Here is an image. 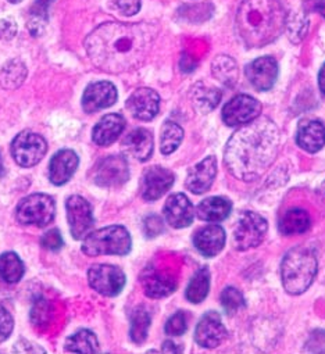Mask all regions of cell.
Returning <instances> with one entry per match:
<instances>
[{"label": "cell", "mask_w": 325, "mask_h": 354, "mask_svg": "<svg viewBox=\"0 0 325 354\" xmlns=\"http://www.w3.org/2000/svg\"><path fill=\"white\" fill-rule=\"evenodd\" d=\"M157 28L147 23H104L85 39L91 62L110 74L139 68L157 37Z\"/></svg>", "instance_id": "1"}, {"label": "cell", "mask_w": 325, "mask_h": 354, "mask_svg": "<svg viewBox=\"0 0 325 354\" xmlns=\"http://www.w3.org/2000/svg\"><path fill=\"white\" fill-rule=\"evenodd\" d=\"M279 149V131L274 121L261 117L246 124L228 140L224 162L238 180L254 181L271 167Z\"/></svg>", "instance_id": "2"}, {"label": "cell", "mask_w": 325, "mask_h": 354, "mask_svg": "<svg viewBox=\"0 0 325 354\" xmlns=\"http://www.w3.org/2000/svg\"><path fill=\"white\" fill-rule=\"evenodd\" d=\"M286 16L279 0H243L236 12V31L249 48H263L282 34Z\"/></svg>", "instance_id": "3"}, {"label": "cell", "mask_w": 325, "mask_h": 354, "mask_svg": "<svg viewBox=\"0 0 325 354\" xmlns=\"http://www.w3.org/2000/svg\"><path fill=\"white\" fill-rule=\"evenodd\" d=\"M317 257L313 250L299 246L286 253L281 264L284 289L290 295L306 292L317 275Z\"/></svg>", "instance_id": "4"}, {"label": "cell", "mask_w": 325, "mask_h": 354, "mask_svg": "<svg viewBox=\"0 0 325 354\" xmlns=\"http://www.w3.org/2000/svg\"><path fill=\"white\" fill-rule=\"evenodd\" d=\"M129 232L121 225H111L95 231L84 239L82 252L86 256H125L131 252Z\"/></svg>", "instance_id": "5"}, {"label": "cell", "mask_w": 325, "mask_h": 354, "mask_svg": "<svg viewBox=\"0 0 325 354\" xmlns=\"http://www.w3.org/2000/svg\"><path fill=\"white\" fill-rule=\"evenodd\" d=\"M56 216L55 199L45 194H34L24 198L16 210V218L23 225H49Z\"/></svg>", "instance_id": "6"}, {"label": "cell", "mask_w": 325, "mask_h": 354, "mask_svg": "<svg viewBox=\"0 0 325 354\" xmlns=\"http://www.w3.org/2000/svg\"><path fill=\"white\" fill-rule=\"evenodd\" d=\"M48 151L46 140L31 131L20 132L12 142V156L20 167L37 165Z\"/></svg>", "instance_id": "7"}, {"label": "cell", "mask_w": 325, "mask_h": 354, "mask_svg": "<svg viewBox=\"0 0 325 354\" xmlns=\"http://www.w3.org/2000/svg\"><path fill=\"white\" fill-rule=\"evenodd\" d=\"M92 181L102 188H117L129 178L128 162L122 156H107L93 167Z\"/></svg>", "instance_id": "8"}, {"label": "cell", "mask_w": 325, "mask_h": 354, "mask_svg": "<svg viewBox=\"0 0 325 354\" xmlns=\"http://www.w3.org/2000/svg\"><path fill=\"white\" fill-rule=\"evenodd\" d=\"M267 221L260 214L246 212L241 216L234 234L235 248L241 252L257 248L266 238Z\"/></svg>", "instance_id": "9"}, {"label": "cell", "mask_w": 325, "mask_h": 354, "mask_svg": "<svg viewBox=\"0 0 325 354\" xmlns=\"http://www.w3.org/2000/svg\"><path fill=\"white\" fill-rule=\"evenodd\" d=\"M88 281L92 289L103 296H117L125 286L127 278L121 268L111 264H95L88 271Z\"/></svg>", "instance_id": "10"}, {"label": "cell", "mask_w": 325, "mask_h": 354, "mask_svg": "<svg viewBox=\"0 0 325 354\" xmlns=\"http://www.w3.org/2000/svg\"><path fill=\"white\" fill-rule=\"evenodd\" d=\"M67 221L70 225V232L74 239H85L91 234L95 218L91 205L82 196H70L66 202Z\"/></svg>", "instance_id": "11"}, {"label": "cell", "mask_w": 325, "mask_h": 354, "mask_svg": "<svg viewBox=\"0 0 325 354\" xmlns=\"http://www.w3.org/2000/svg\"><path fill=\"white\" fill-rule=\"evenodd\" d=\"M261 113V104L249 95H238L232 97L223 109V121L228 127L246 125Z\"/></svg>", "instance_id": "12"}, {"label": "cell", "mask_w": 325, "mask_h": 354, "mask_svg": "<svg viewBox=\"0 0 325 354\" xmlns=\"http://www.w3.org/2000/svg\"><path fill=\"white\" fill-rule=\"evenodd\" d=\"M174 174L162 167H150L142 178V198L147 202L160 199L174 184Z\"/></svg>", "instance_id": "13"}, {"label": "cell", "mask_w": 325, "mask_h": 354, "mask_svg": "<svg viewBox=\"0 0 325 354\" xmlns=\"http://www.w3.org/2000/svg\"><path fill=\"white\" fill-rule=\"evenodd\" d=\"M227 337V329L223 324L221 315L216 311L205 314L195 330V340L205 348L219 347Z\"/></svg>", "instance_id": "14"}, {"label": "cell", "mask_w": 325, "mask_h": 354, "mask_svg": "<svg viewBox=\"0 0 325 354\" xmlns=\"http://www.w3.org/2000/svg\"><path fill=\"white\" fill-rule=\"evenodd\" d=\"M117 89L109 81H98L88 85L82 96V109L85 113L92 114L99 110L107 109L117 102Z\"/></svg>", "instance_id": "15"}, {"label": "cell", "mask_w": 325, "mask_h": 354, "mask_svg": "<svg viewBox=\"0 0 325 354\" xmlns=\"http://www.w3.org/2000/svg\"><path fill=\"white\" fill-rule=\"evenodd\" d=\"M128 111L140 121H151L160 110V96L150 88L136 89L127 100Z\"/></svg>", "instance_id": "16"}, {"label": "cell", "mask_w": 325, "mask_h": 354, "mask_svg": "<svg viewBox=\"0 0 325 354\" xmlns=\"http://www.w3.org/2000/svg\"><path fill=\"white\" fill-rule=\"evenodd\" d=\"M246 77L257 91H270L278 78L277 60L270 56H263L253 60L246 67Z\"/></svg>", "instance_id": "17"}, {"label": "cell", "mask_w": 325, "mask_h": 354, "mask_svg": "<svg viewBox=\"0 0 325 354\" xmlns=\"http://www.w3.org/2000/svg\"><path fill=\"white\" fill-rule=\"evenodd\" d=\"M216 174H217L216 157L213 156L206 157L205 160H202L194 168L189 169L185 185L195 195L205 194L212 188L216 178Z\"/></svg>", "instance_id": "18"}, {"label": "cell", "mask_w": 325, "mask_h": 354, "mask_svg": "<svg viewBox=\"0 0 325 354\" xmlns=\"http://www.w3.org/2000/svg\"><path fill=\"white\" fill-rule=\"evenodd\" d=\"M80 158L74 150L64 149L57 151L49 164V180L53 185L62 187L67 184L75 174Z\"/></svg>", "instance_id": "19"}, {"label": "cell", "mask_w": 325, "mask_h": 354, "mask_svg": "<svg viewBox=\"0 0 325 354\" xmlns=\"http://www.w3.org/2000/svg\"><path fill=\"white\" fill-rule=\"evenodd\" d=\"M162 212H165V217L167 223L173 228H178V230L189 227L195 217L194 206L184 194L171 195L167 199Z\"/></svg>", "instance_id": "20"}, {"label": "cell", "mask_w": 325, "mask_h": 354, "mask_svg": "<svg viewBox=\"0 0 325 354\" xmlns=\"http://www.w3.org/2000/svg\"><path fill=\"white\" fill-rule=\"evenodd\" d=\"M296 143L308 153H317L325 146V124L318 120H304L299 124Z\"/></svg>", "instance_id": "21"}, {"label": "cell", "mask_w": 325, "mask_h": 354, "mask_svg": "<svg viewBox=\"0 0 325 354\" xmlns=\"http://www.w3.org/2000/svg\"><path fill=\"white\" fill-rule=\"evenodd\" d=\"M194 245L205 257H214L225 246V231L216 224L207 225L195 234Z\"/></svg>", "instance_id": "22"}, {"label": "cell", "mask_w": 325, "mask_h": 354, "mask_svg": "<svg viewBox=\"0 0 325 354\" xmlns=\"http://www.w3.org/2000/svg\"><path fill=\"white\" fill-rule=\"evenodd\" d=\"M124 128L125 118L121 114H107L93 127L92 139L98 146H110L120 138Z\"/></svg>", "instance_id": "23"}, {"label": "cell", "mask_w": 325, "mask_h": 354, "mask_svg": "<svg viewBox=\"0 0 325 354\" xmlns=\"http://www.w3.org/2000/svg\"><path fill=\"white\" fill-rule=\"evenodd\" d=\"M122 146L127 154L139 161H146L153 154L154 139L150 131L145 128H136L125 136Z\"/></svg>", "instance_id": "24"}, {"label": "cell", "mask_w": 325, "mask_h": 354, "mask_svg": "<svg viewBox=\"0 0 325 354\" xmlns=\"http://www.w3.org/2000/svg\"><path fill=\"white\" fill-rule=\"evenodd\" d=\"M142 285L145 289V293L149 297L160 299L171 295L177 288V281L166 274L157 270H146L142 275Z\"/></svg>", "instance_id": "25"}, {"label": "cell", "mask_w": 325, "mask_h": 354, "mask_svg": "<svg viewBox=\"0 0 325 354\" xmlns=\"http://www.w3.org/2000/svg\"><path fill=\"white\" fill-rule=\"evenodd\" d=\"M232 210V203L227 198L213 196L205 199L196 210V214L201 220L207 223H220L224 221Z\"/></svg>", "instance_id": "26"}, {"label": "cell", "mask_w": 325, "mask_h": 354, "mask_svg": "<svg viewBox=\"0 0 325 354\" xmlns=\"http://www.w3.org/2000/svg\"><path fill=\"white\" fill-rule=\"evenodd\" d=\"M221 96H223V93L220 89L209 86L203 82L196 84L191 92L192 104H194L195 110L199 111L201 114H207V113L213 111L219 106Z\"/></svg>", "instance_id": "27"}, {"label": "cell", "mask_w": 325, "mask_h": 354, "mask_svg": "<svg viewBox=\"0 0 325 354\" xmlns=\"http://www.w3.org/2000/svg\"><path fill=\"white\" fill-rule=\"evenodd\" d=\"M311 225V218L308 213L303 209L295 207L288 210L279 221V232L285 236L300 235L308 231Z\"/></svg>", "instance_id": "28"}, {"label": "cell", "mask_w": 325, "mask_h": 354, "mask_svg": "<svg viewBox=\"0 0 325 354\" xmlns=\"http://www.w3.org/2000/svg\"><path fill=\"white\" fill-rule=\"evenodd\" d=\"M66 350L71 353H82V354H92V353H99V340L96 335L92 330L88 329H81L77 333L71 335L66 340Z\"/></svg>", "instance_id": "29"}, {"label": "cell", "mask_w": 325, "mask_h": 354, "mask_svg": "<svg viewBox=\"0 0 325 354\" xmlns=\"http://www.w3.org/2000/svg\"><path fill=\"white\" fill-rule=\"evenodd\" d=\"M24 263L16 253L6 252L0 254V279L8 283H17L24 277Z\"/></svg>", "instance_id": "30"}, {"label": "cell", "mask_w": 325, "mask_h": 354, "mask_svg": "<svg viewBox=\"0 0 325 354\" xmlns=\"http://www.w3.org/2000/svg\"><path fill=\"white\" fill-rule=\"evenodd\" d=\"M209 290H210V271L205 267V268H201L191 279L188 288H187V299L191 301V303H202L207 295H209Z\"/></svg>", "instance_id": "31"}, {"label": "cell", "mask_w": 325, "mask_h": 354, "mask_svg": "<svg viewBox=\"0 0 325 354\" xmlns=\"http://www.w3.org/2000/svg\"><path fill=\"white\" fill-rule=\"evenodd\" d=\"M213 75L225 86H232L238 81V67L232 57L217 56L212 64Z\"/></svg>", "instance_id": "32"}, {"label": "cell", "mask_w": 325, "mask_h": 354, "mask_svg": "<svg viewBox=\"0 0 325 354\" xmlns=\"http://www.w3.org/2000/svg\"><path fill=\"white\" fill-rule=\"evenodd\" d=\"M184 139V129L173 121H166L161 128L160 149L162 154L174 153Z\"/></svg>", "instance_id": "33"}, {"label": "cell", "mask_w": 325, "mask_h": 354, "mask_svg": "<svg viewBox=\"0 0 325 354\" xmlns=\"http://www.w3.org/2000/svg\"><path fill=\"white\" fill-rule=\"evenodd\" d=\"M150 326V314L145 307H138L131 315V329L129 336L133 343L140 344L146 340Z\"/></svg>", "instance_id": "34"}, {"label": "cell", "mask_w": 325, "mask_h": 354, "mask_svg": "<svg viewBox=\"0 0 325 354\" xmlns=\"http://www.w3.org/2000/svg\"><path fill=\"white\" fill-rule=\"evenodd\" d=\"M27 77V68L24 66V63H21L20 60H12L9 62L2 73H0V81H2L3 86L6 88H19L24 80Z\"/></svg>", "instance_id": "35"}, {"label": "cell", "mask_w": 325, "mask_h": 354, "mask_svg": "<svg viewBox=\"0 0 325 354\" xmlns=\"http://www.w3.org/2000/svg\"><path fill=\"white\" fill-rule=\"evenodd\" d=\"M285 30L288 32L289 39L293 44H299L304 39L308 31V17L307 13H292L286 16Z\"/></svg>", "instance_id": "36"}, {"label": "cell", "mask_w": 325, "mask_h": 354, "mask_svg": "<svg viewBox=\"0 0 325 354\" xmlns=\"http://www.w3.org/2000/svg\"><path fill=\"white\" fill-rule=\"evenodd\" d=\"M221 304H223L225 313L230 314V315L238 313L241 308H243L246 306L243 295L241 293V290H238L234 286H228L223 290Z\"/></svg>", "instance_id": "37"}, {"label": "cell", "mask_w": 325, "mask_h": 354, "mask_svg": "<svg viewBox=\"0 0 325 354\" xmlns=\"http://www.w3.org/2000/svg\"><path fill=\"white\" fill-rule=\"evenodd\" d=\"M187 329H188L187 315L183 311L176 313L166 324V333L171 336H181L187 332Z\"/></svg>", "instance_id": "38"}, {"label": "cell", "mask_w": 325, "mask_h": 354, "mask_svg": "<svg viewBox=\"0 0 325 354\" xmlns=\"http://www.w3.org/2000/svg\"><path fill=\"white\" fill-rule=\"evenodd\" d=\"M15 319L9 310L0 304V343H3L13 332Z\"/></svg>", "instance_id": "39"}, {"label": "cell", "mask_w": 325, "mask_h": 354, "mask_svg": "<svg viewBox=\"0 0 325 354\" xmlns=\"http://www.w3.org/2000/svg\"><path fill=\"white\" fill-rule=\"evenodd\" d=\"M143 232L147 238H156L165 232V223L158 216H149L143 221Z\"/></svg>", "instance_id": "40"}, {"label": "cell", "mask_w": 325, "mask_h": 354, "mask_svg": "<svg viewBox=\"0 0 325 354\" xmlns=\"http://www.w3.org/2000/svg\"><path fill=\"white\" fill-rule=\"evenodd\" d=\"M41 245L48 249V250H52V252H57L63 248L64 245V241H63V236L60 234V231L57 230H50L48 231L42 239H41Z\"/></svg>", "instance_id": "41"}, {"label": "cell", "mask_w": 325, "mask_h": 354, "mask_svg": "<svg viewBox=\"0 0 325 354\" xmlns=\"http://www.w3.org/2000/svg\"><path fill=\"white\" fill-rule=\"evenodd\" d=\"M113 3L121 15L131 17V16H135L136 13H139L140 6H142V0H113Z\"/></svg>", "instance_id": "42"}, {"label": "cell", "mask_w": 325, "mask_h": 354, "mask_svg": "<svg viewBox=\"0 0 325 354\" xmlns=\"http://www.w3.org/2000/svg\"><path fill=\"white\" fill-rule=\"evenodd\" d=\"M306 350L308 351H325V330H315L311 333Z\"/></svg>", "instance_id": "43"}, {"label": "cell", "mask_w": 325, "mask_h": 354, "mask_svg": "<svg viewBox=\"0 0 325 354\" xmlns=\"http://www.w3.org/2000/svg\"><path fill=\"white\" fill-rule=\"evenodd\" d=\"M49 310H48V304L45 301V299H41L35 303L34 308H32V314L31 318L37 322V325L46 322V315H48Z\"/></svg>", "instance_id": "44"}, {"label": "cell", "mask_w": 325, "mask_h": 354, "mask_svg": "<svg viewBox=\"0 0 325 354\" xmlns=\"http://www.w3.org/2000/svg\"><path fill=\"white\" fill-rule=\"evenodd\" d=\"M303 10L306 13H318L325 19V0H306L303 3Z\"/></svg>", "instance_id": "45"}, {"label": "cell", "mask_w": 325, "mask_h": 354, "mask_svg": "<svg viewBox=\"0 0 325 354\" xmlns=\"http://www.w3.org/2000/svg\"><path fill=\"white\" fill-rule=\"evenodd\" d=\"M52 2H53V0H37L35 6H34L32 10H31V15H32V16H38V17L46 19L48 6H49Z\"/></svg>", "instance_id": "46"}, {"label": "cell", "mask_w": 325, "mask_h": 354, "mask_svg": "<svg viewBox=\"0 0 325 354\" xmlns=\"http://www.w3.org/2000/svg\"><path fill=\"white\" fill-rule=\"evenodd\" d=\"M0 28H3V31H0V37L6 38H13L17 30L15 21H0Z\"/></svg>", "instance_id": "47"}, {"label": "cell", "mask_w": 325, "mask_h": 354, "mask_svg": "<svg viewBox=\"0 0 325 354\" xmlns=\"http://www.w3.org/2000/svg\"><path fill=\"white\" fill-rule=\"evenodd\" d=\"M162 351H171V353H180L183 351L181 347H177V344L174 342H165V344H162Z\"/></svg>", "instance_id": "48"}, {"label": "cell", "mask_w": 325, "mask_h": 354, "mask_svg": "<svg viewBox=\"0 0 325 354\" xmlns=\"http://www.w3.org/2000/svg\"><path fill=\"white\" fill-rule=\"evenodd\" d=\"M318 85L321 92L325 95V64L321 67L319 74H318Z\"/></svg>", "instance_id": "49"}, {"label": "cell", "mask_w": 325, "mask_h": 354, "mask_svg": "<svg viewBox=\"0 0 325 354\" xmlns=\"http://www.w3.org/2000/svg\"><path fill=\"white\" fill-rule=\"evenodd\" d=\"M5 172V167H3V158H2V154H0V176L3 175Z\"/></svg>", "instance_id": "50"}, {"label": "cell", "mask_w": 325, "mask_h": 354, "mask_svg": "<svg viewBox=\"0 0 325 354\" xmlns=\"http://www.w3.org/2000/svg\"><path fill=\"white\" fill-rule=\"evenodd\" d=\"M319 194L322 195V198L325 199V181L321 184V188H319Z\"/></svg>", "instance_id": "51"}, {"label": "cell", "mask_w": 325, "mask_h": 354, "mask_svg": "<svg viewBox=\"0 0 325 354\" xmlns=\"http://www.w3.org/2000/svg\"><path fill=\"white\" fill-rule=\"evenodd\" d=\"M10 3H19V2H21V0H9Z\"/></svg>", "instance_id": "52"}]
</instances>
